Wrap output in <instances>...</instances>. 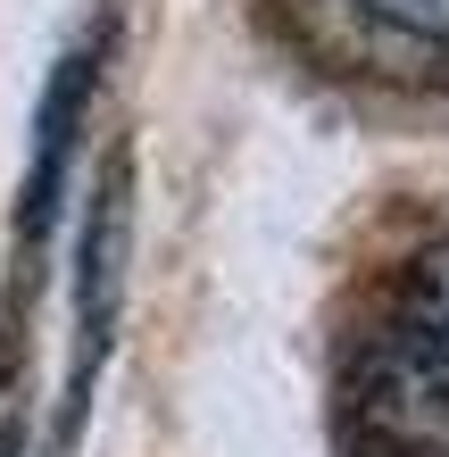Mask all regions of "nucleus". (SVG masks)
I'll return each mask as SVG.
<instances>
[{
  "mask_svg": "<svg viewBox=\"0 0 449 457\" xmlns=\"http://www.w3.org/2000/svg\"><path fill=\"white\" fill-rule=\"evenodd\" d=\"M109 42H117V17L100 9L92 17V34L67 50L59 67H50V84H42V109H34V167H25V208H17V250L25 266H42L50 250V233H59V192H67V158H75V133H84V109H92V92H100V59H109Z\"/></svg>",
  "mask_w": 449,
  "mask_h": 457,
  "instance_id": "2",
  "label": "nucleus"
},
{
  "mask_svg": "<svg viewBox=\"0 0 449 457\" xmlns=\"http://www.w3.org/2000/svg\"><path fill=\"white\" fill-rule=\"evenodd\" d=\"M125 283H134V150H109V167L92 183L84 233H75V333H84V374L109 358Z\"/></svg>",
  "mask_w": 449,
  "mask_h": 457,
  "instance_id": "3",
  "label": "nucleus"
},
{
  "mask_svg": "<svg viewBox=\"0 0 449 457\" xmlns=\"http://www.w3.org/2000/svg\"><path fill=\"white\" fill-rule=\"evenodd\" d=\"M400 325L449 349V241L408 266V283H400Z\"/></svg>",
  "mask_w": 449,
  "mask_h": 457,
  "instance_id": "4",
  "label": "nucleus"
},
{
  "mask_svg": "<svg viewBox=\"0 0 449 457\" xmlns=\"http://www.w3.org/2000/svg\"><path fill=\"white\" fill-rule=\"evenodd\" d=\"M350 416L375 457H449V349L400 325L383 349L358 358Z\"/></svg>",
  "mask_w": 449,
  "mask_h": 457,
  "instance_id": "1",
  "label": "nucleus"
},
{
  "mask_svg": "<svg viewBox=\"0 0 449 457\" xmlns=\"http://www.w3.org/2000/svg\"><path fill=\"white\" fill-rule=\"evenodd\" d=\"M358 17H383L400 34H425V42H449V0H350Z\"/></svg>",
  "mask_w": 449,
  "mask_h": 457,
  "instance_id": "5",
  "label": "nucleus"
}]
</instances>
